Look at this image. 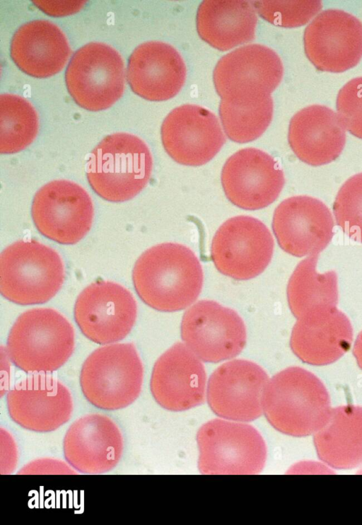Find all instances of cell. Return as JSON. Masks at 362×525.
Listing matches in <instances>:
<instances>
[{
    "label": "cell",
    "mask_w": 362,
    "mask_h": 525,
    "mask_svg": "<svg viewBox=\"0 0 362 525\" xmlns=\"http://www.w3.org/2000/svg\"><path fill=\"white\" fill-rule=\"evenodd\" d=\"M132 280L146 304L159 311L173 312L188 307L198 298L203 272L189 248L165 243L140 255L132 271Z\"/></svg>",
    "instance_id": "cell-1"
},
{
    "label": "cell",
    "mask_w": 362,
    "mask_h": 525,
    "mask_svg": "<svg viewBox=\"0 0 362 525\" xmlns=\"http://www.w3.org/2000/svg\"><path fill=\"white\" fill-rule=\"evenodd\" d=\"M262 408L272 427L293 437L317 432L332 410L322 382L298 367L284 369L269 380L263 393Z\"/></svg>",
    "instance_id": "cell-2"
},
{
    "label": "cell",
    "mask_w": 362,
    "mask_h": 525,
    "mask_svg": "<svg viewBox=\"0 0 362 525\" xmlns=\"http://www.w3.org/2000/svg\"><path fill=\"white\" fill-rule=\"evenodd\" d=\"M151 152L139 137L127 133L105 137L92 151L87 178L93 190L105 200L124 202L138 195L149 181Z\"/></svg>",
    "instance_id": "cell-3"
},
{
    "label": "cell",
    "mask_w": 362,
    "mask_h": 525,
    "mask_svg": "<svg viewBox=\"0 0 362 525\" xmlns=\"http://www.w3.org/2000/svg\"><path fill=\"white\" fill-rule=\"evenodd\" d=\"M74 347L73 327L58 311L48 308H32L19 316L6 343L9 359L25 372L57 370Z\"/></svg>",
    "instance_id": "cell-4"
},
{
    "label": "cell",
    "mask_w": 362,
    "mask_h": 525,
    "mask_svg": "<svg viewBox=\"0 0 362 525\" xmlns=\"http://www.w3.org/2000/svg\"><path fill=\"white\" fill-rule=\"evenodd\" d=\"M64 279L59 255L36 241H18L0 255V292L19 305L43 304L54 297Z\"/></svg>",
    "instance_id": "cell-5"
},
{
    "label": "cell",
    "mask_w": 362,
    "mask_h": 525,
    "mask_svg": "<svg viewBox=\"0 0 362 525\" xmlns=\"http://www.w3.org/2000/svg\"><path fill=\"white\" fill-rule=\"evenodd\" d=\"M144 369L132 343L100 347L83 362L80 386L83 396L93 406L117 410L131 405L139 397Z\"/></svg>",
    "instance_id": "cell-6"
},
{
    "label": "cell",
    "mask_w": 362,
    "mask_h": 525,
    "mask_svg": "<svg viewBox=\"0 0 362 525\" xmlns=\"http://www.w3.org/2000/svg\"><path fill=\"white\" fill-rule=\"evenodd\" d=\"M198 467L203 474H257L267 459L265 442L252 426L215 419L197 434Z\"/></svg>",
    "instance_id": "cell-7"
},
{
    "label": "cell",
    "mask_w": 362,
    "mask_h": 525,
    "mask_svg": "<svg viewBox=\"0 0 362 525\" xmlns=\"http://www.w3.org/2000/svg\"><path fill=\"white\" fill-rule=\"evenodd\" d=\"M67 90L80 107L99 111L107 109L123 94L124 65L113 47L90 42L73 54L65 72Z\"/></svg>",
    "instance_id": "cell-8"
},
{
    "label": "cell",
    "mask_w": 362,
    "mask_h": 525,
    "mask_svg": "<svg viewBox=\"0 0 362 525\" xmlns=\"http://www.w3.org/2000/svg\"><path fill=\"white\" fill-rule=\"evenodd\" d=\"M283 73L281 60L274 50L252 44L222 57L215 67L213 79L221 99L250 102L270 96Z\"/></svg>",
    "instance_id": "cell-9"
},
{
    "label": "cell",
    "mask_w": 362,
    "mask_h": 525,
    "mask_svg": "<svg viewBox=\"0 0 362 525\" xmlns=\"http://www.w3.org/2000/svg\"><path fill=\"white\" fill-rule=\"evenodd\" d=\"M274 245L269 230L261 221L238 216L226 221L216 232L211 258L221 273L237 280H247L268 266Z\"/></svg>",
    "instance_id": "cell-10"
},
{
    "label": "cell",
    "mask_w": 362,
    "mask_h": 525,
    "mask_svg": "<svg viewBox=\"0 0 362 525\" xmlns=\"http://www.w3.org/2000/svg\"><path fill=\"white\" fill-rule=\"evenodd\" d=\"M181 337L199 359L216 363L238 355L246 344V328L233 310L211 300L199 301L184 313Z\"/></svg>",
    "instance_id": "cell-11"
},
{
    "label": "cell",
    "mask_w": 362,
    "mask_h": 525,
    "mask_svg": "<svg viewBox=\"0 0 362 525\" xmlns=\"http://www.w3.org/2000/svg\"><path fill=\"white\" fill-rule=\"evenodd\" d=\"M32 217L37 230L61 244H74L89 231L93 205L88 192L73 182L58 180L35 195Z\"/></svg>",
    "instance_id": "cell-12"
},
{
    "label": "cell",
    "mask_w": 362,
    "mask_h": 525,
    "mask_svg": "<svg viewBox=\"0 0 362 525\" xmlns=\"http://www.w3.org/2000/svg\"><path fill=\"white\" fill-rule=\"evenodd\" d=\"M74 318L83 334L105 345L124 339L137 315L136 302L129 291L119 284L96 281L78 296Z\"/></svg>",
    "instance_id": "cell-13"
},
{
    "label": "cell",
    "mask_w": 362,
    "mask_h": 525,
    "mask_svg": "<svg viewBox=\"0 0 362 525\" xmlns=\"http://www.w3.org/2000/svg\"><path fill=\"white\" fill-rule=\"evenodd\" d=\"M269 381L257 364L235 359L219 366L210 376L206 398L218 416L236 422H250L263 413L262 396Z\"/></svg>",
    "instance_id": "cell-14"
},
{
    "label": "cell",
    "mask_w": 362,
    "mask_h": 525,
    "mask_svg": "<svg viewBox=\"0 0 362 525\" xmlns=\"http://www.w3.org/2000/svg\"><path fill=\"white\" fill-rule=\"evenodd\" d=\"M303 42L307 57L317 69L342 72L362 57V23L344 11L325 10L308 25Z\"/></svg>",
    "instance_id": "cell-15"
},
{
    "label": "cell",
    "mask_w": 362,
    "mask_h": 525,
    "mask_svg": "<svg viewBox=\"0 0 362 525\" xmlns=\"http://www.w3.org/2000/svg\"><path fill=\"white\" fill-rule=\"evenodd\" d=\"M160 134L167 154L185 166L205 164L226 142L216 116L203 107L192 104L173 109L163 120Z\"/></svg>",
    "instance_id": "cell-16"
},
{
    "label": "cell",
    "mask_w": 362,
    "mask_h": 525,
    "mask_svg": "<svg viewBox=\"0 0 362 525\" xmlns=\"http://www.w3.org/2000/svg\"><path fill=\"white\" fill-rule=\"evenodd\" d=\"M221 178L229 201L247 210L269 206L278 197L285 183L277 161L255 148L243 149L230 156Z\"/></svg>",
    "instance_id": "cell-17"
},
{
    "label": "cell",
    "mask_w": 362,
    "mask_h": 525,
    "mask_svg": "<svg viewBox=\"0 0 362 525\" xmlns=\"http://www.w3.org/2000/svg\"><path fill=\"white\" fill-rule=\"evenodd\" d=\"M8 412L21 427L50 432L66 423L74 403L69 389L49 375L28 376L14 385L6 396Z\"/></svg>",
    "instance_id": "cell-18"
},
{
    "label": "cell",
    "mask_w": 362,
    "mask_h": 525,
    "mask_svg": "<svg viewBox=\"0 0 362 525\" xmlns=\"http://www.w3.org/2000/svg\"><path fill=\"white\" fill-rule=\"evenodd\" d=\"M329 208L309 196L286 199L274 211L272 229L279 246L296 257L318 255L334 236Z\"/></svg>",
    "instance_id": "cell-19"
},
{
    "label": "cell",
    "mask_w": 362,
    "mask_h": 525,
    "mask_svg": "<svg viewBox=\"0 0 362 525\" xmlns=\"http://www.w3.org/2000/svg\"><path fill=\"white\" fill-rule=\"evenodd\" d=\"M206 383V374L199 358L185 344L177 342L156 362L150 388L162 408L183 411L204 402Z\"/></svg>",
    "instance_id": "cell-20"
},
{
    "label": "cell",
    "mask_w": 362,
    "mask_h": 525,
    "mask_svg": "<svg viewBox=\"0 0 362 525\" xmlns=\"http://www.w3.org/2000/svg\"><path fill=\"white\" fill-rule=\"evenodd\" d=\"M124 440L118 426L106 415L93 413L73 422L63 440L66 462L83 474L106 473L119 462Z\"/></svg>",
    "instance_id": "cell-21"
},
{
    "label": "cell",
    "mask_w": 362,
    "mask_h": 525,
    "mask_svg": "<svg viewBox=\"0 0 362 525\" xmlns=\"http://www.w3.org/2000/svg\"><path fill=\"white\" fill-rule=\"evenodd\" d=\"M353 328L347 316L336 307L309 311L294 325L290 346L303 362L322 366L332 364L350 348Z\"/></svg>",
    "instance_id": "cell-22"
},
{
    "label": "cell",
    "mask_w": 362,
    "mask_h": 525,
    "mask_svg": "<svg viewBox=\"0 0 362 525\" xmlns=\"http://www.w3.org/2000/svg\"><path fill=\"white\" fill-rule=\"evenodd\" d=\"M127 77L136 95L148 100H165L176 96L183 86L186 67L173 46L150 41L141 44L131 54Z\"/></svg>",
    "instance_id": "cell-23"
},
{
    "label": "cell",
    "mask_w": 362,
    "mask_h": 525,
    "mask_svg": "<svg viewBox=\"0 0 362 525\" xmlns=\"http://www.w3.org/2000/svg\"><path fill=\"white\" fill-rule=\"evenodd\" d=\"M288 139L296 156L317 166L337 159L346 142L345 128L337 114L320 105L299 110L291 118Z\"/></svg>",
    "instance_id": "cell-24"
},
{
    "label": "cell",
    "mask_w": 362,
    "mask_h": 525,
    "mask_svg": "<svg viewBox=\"0 0 362 525\" xmlns=\"http://www.w3.org/2000/svg\"><path fill=\"white\" fill-rule=\"evenodd\" d=\"M71 48L63 32L45 20H35L21 25L11 43V57L24 73L45 78L65 66Z\"/></svg>",
    "instance_id": "cell-25"
},
{
    "label": "cell",
    "mask_w": 362,
    "mask_h": 525,
    "mask_svg": "<svg viewBox=\"0 0 362 525\" xmlns=\"http://www.w3.org/2000/svg\"><path fill=\"white\" fill-rule=\"evenodd\" d=\"M200 38L221 51L255 38L257 17L250 2L239 0H206L197 13Z\"/></svg>",
    "instance_id": "cell-26"
},
{
    "label": "cell",
    "mask_w": 362,
    "mask_h": 525,
    "mask_svg": "<svg viewBox=\"0 0 362 525\" xmlns=\"http://www.w3.org/2000/svg\"><path fill=\"white\" fill-rule=\"evenodd\" d=\"M321 461L337 469H349L362 463V407L343 405L330 415L314 436Z\"/></svg>",
    "instance_id": "cell-27"
},
{
    "label": "cell",
    "mask_w": 362,
    "mask_h": 525,
    "mask_svg": "<svg viewBox=\"0 0 362 525\" xmlns=\"http://www.w3.org/2000/svg\"><path fill=\"white\" fill-rule=\"evenodd\" d=\"M318 255H313L298 263L287 286L289 308L298 319L313 310L336 307L338 303L337 276L331 270L317 272Z\"/></svg>",
    "instance_id": "cell-28"
},
{
    "label": "cell",
    "mask_w": 362,
    "mask_h": 525,
    "mask_svg": "<svg viewBox=\"0 0 362 525\" xmlns=\"http://www.w3.org/2000/svg\"><path fill=\"white\" fill-rule=\"evenodd\" d=\"M271 96L250 102L221 99L220 119L227 137L238 143H246L259 137L269 127L273 116Z\"/></svg>",
    "instance_id": "cell-29"
},
{
    "label": "cell",
    "mask_w": 362,
    "mask_h": 525,
    "mask_svg": "<svg viewBox=\"0 0 362 525\" xmlns=\"http://www.w3.org/2000/svg\"><path fill=\"white\" fill-rule=\"evenodd\" d=\"M37 130V115L28 100L13 94L0 96L1 154L24 149L33 142Z\"/></svg>",
    "instance_id": "cell-30"
},
{
    "label": "cell",
    "mask_w": 362,
    "mask_h": 525,
    "mask_svg": "<svg viewBox=\"0 0 362 525\" xmlns=\"http://www.w3.org/2000/svg\"><path fill=\"white\" fill-rule=\"evenodd\" d=\"M337 224L351 239L362 243V173L349 178L333 204Z\"/></svg>",
    "instance_id": "cell-31"
},
{
    "label": "cell",
    "mask_w": 362,
    "mask_h": 525,
    "mask_svg": "<svg viewBox=\"0 0 362 525\" xmlns=\"http://www.w3.org/2000/svg\"><path fill=\"white\" fill-rule=\"evenodd\" d=\"M253 6L268 22L293 28L308 23L321 10L322 4L320 1H256Z\"/></svg>",
    "instance_id": "cell-32"
},
{
    "label": "cell",
    "mask_w": 362,
    "mask_h": 525,
    "mask_svg": "<svg viewBox=\"0 0 362 525\" xmlns=\"http://www.w3.org/2000/svg\"><path fill=\"white\" fill-rule=\"evenodd\" d=\"M336 106L344 127L362 139V76L351 79L339 90Z\"/></svg>",
    "instance_id": "cell-33"
},
{
    "label": "cell",
    "mask_w": 362,
    "mask_h": 525,
    "mask_svg": "<svg viewBox=\"0 0 362 525\" xmlns=\"http://www.w3.org/2000/svg\"><path fill=\"white\" fill-rule=\"evenodd\" d=\"M71 468L59 460L46 458L28 463L18 474H76Z\"/></svg>",
    "instance_id": "cell-34"
},
{
    "label": "cell",
    "mask_w": 362,
    "mask_h": 525,
    "mask_svg": "<svg viewBox=\"0 0 362 525\" xmlns=\"http://www.w3.org/2000/svg\"><path fill=\"white\" fill-rule=\"evenodd\" d=\"M353 354L357 361L358 365L362 369V331L358 335L355 341Z\"/></svg>",
    "instance_id": "cell-35"
}]
</instances>
